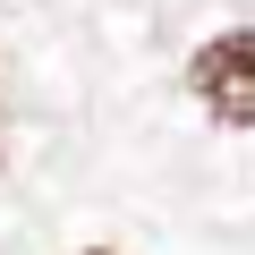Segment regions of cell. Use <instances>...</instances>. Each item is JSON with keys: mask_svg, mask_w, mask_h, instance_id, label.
I'll use <instances>...</instances> for the list:
<instances>
[{"mask_svg": "<svg viewBox=\"0 0 255 255\" xmlns=\"http://www.w3.org/2000/svg\"><path fill=\"white\" fill-rule=\"evenodd\" d=\"M187 85H196V102H204L221 128H255V26L213 34V43L187 60Z\"/></svg>", "mask_w": 255, "mask_h": 255, "instance_id": "cell-1", "label": "cell"}, {"mask_svg": "<svg viewBox=\"0 0 255 255\" xmlns=\"http://www.w3.org/2000/svg\"><path fill=\"white\" fill-rule=\"evenodd\" d=\"M77 255H111V247H77Z\"/></svg>", "mask_w": 255, "mask_h": 255, "instance_id": "cell-2", "label": "cell"}]
</instances>
